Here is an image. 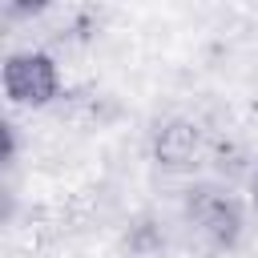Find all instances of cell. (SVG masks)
Here are the masks:
<instances>
[{"label": "cell", "mask_w": 258, "mask_h": 258, "mask_svg": "<svg viewBox=\"0 0 258 258\" xmlns=\"http://www.w3.org/2000/svg\"><path fill=\"white\" fill-rule=\"evenodd\" d=\"M185 218L218 250H234L238 238H242V226H246L238 198H230L218 185H189V194H185Z\"/></svg>", "instance_id": "obj_1"}, {"label": "cell", "mask_w": 258, "mask_h": 258, "mask_svg": "<svg viewBox=\"0 0 258 258\" xmlns=\"http://www.w3.org/2000/svg\"><path fill=\"white\" fill-rule=\"evenodd\" d=\"M4 93L12 105H48L60 93V73L48 52H12L4 60Z\"/></svg>", "instance_id": "obj_2"}, {"label": "cell", "mask_w": 258, "mask_h": 258, "mask_svg": "<svg viewBox=\"0 0 258 258\" xmlns=\"http://www.w3.org/2000/svg\"><path fill=\"white\" fill-rule=\"evenodd\" d=\"M202 157V129L189 117H173L153 133V161L161 169H189Z\"/></svg>", "instance_id": "obj_3"}, {"label": "cell", "mask_w": 258, "mask_h": 258, "mask_svg": "<svg viewBox=\"0 0 258 258\" xmlns=\"http://www.w3.org/2000/svg\"><path fill=\"white\" fill-rule=\"evenodd\" d=\"M254 206H258V181H254Z\"/></svg>", "instance_id": "obj_4"}]
</instances>
